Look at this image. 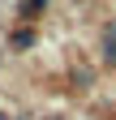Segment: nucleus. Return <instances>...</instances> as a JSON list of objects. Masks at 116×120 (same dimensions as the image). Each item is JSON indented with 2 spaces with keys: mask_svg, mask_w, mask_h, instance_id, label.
<instances>
[{
  "mask_svg": "<svg viewBox=\"0 0 116 120\" xmlns=\"http://www.w3.org/2000/svg\"><path fill=\"white\" fill-rule=\"evenodd\" d=\"M0 120H4V116H0Z\"/></svg>",
  "mask_w": 116,
  "mask_h": 120,
  "instance_id": "20e7f679",
  "label": "nucleus"
},
{
  "mask_svg": "<svg viewBox=\"0 0 116 120\" xmlns=\"http://www.w3.org/2000/svg\"><path fill=\"white\" fill-rule=\"evenodd\" d=\"M30 43H35V34H30V30H17V34H13V52H26Z\"/></svg>",
  "mask_w": 116,
  "mask_h": 120,
  "instance_id": "f03ea898",
  "label": "nucleus"
},
{
  "mask_svg": "<svg viewBox=\"0 0 116 120\" xmlns=\"http://www.w3.org/2000/svg\"><path fill=\"white\" fill-rule=\"evenodd\" d=\"M43 4H47V0H26V17H30V13H39Z\"/></svg>",
  "mask_w": 116,
  "mask_h": 120,
  "instance_id": "7ed1b4c3",
  "label": "nucleus"
},
{
  "mask_svg": "<svg viewBox=\"0 0 116 120\" xmlns=\"http://www.w3.org/2000/svg\"><path fill=\"white\" fill-rule=\"evenodd\" d=\"M103 60H108V64H116V26L103 30Z\"/></svg>",
  "mask_w": 116,
  "mask_h": 120,
  "instance_id": "f257e3e1",
  "label": "nucleus"
}]
</instances>
